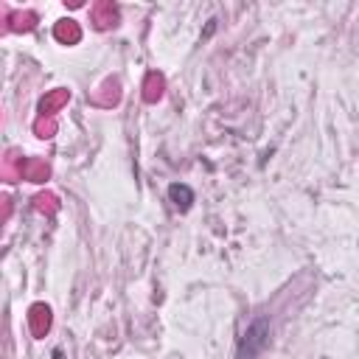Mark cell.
<instances>
[{
    "label": "cell",
    "mask_w": 359,
    "mask_h": 359,
    "mask_svg": "<svg viewBox=\"0 0 359 359\" xmlns=\"http://www.w3.org/2000/svg\"><path fill=\"white\" fill-rule=\"evenodd\" d=\"M269 342V320L266 317H255L247 331L241 334L238 339V351H236V359H255Z\"/></svg>",
    "instance_id": "6da1fadb"
},
{
    "label": "cell",
    "mask_w": 359,
    "mask_h": 359,
    "mask_svg": "<svg viewBox=\"0 0 359 359\" xmlns=\"http://www.w3.org/2000/svg\"><path fill=\"white\" fill-rule=\"evenodd\" d=\"M168 199L174 202L177 210H188L191 202H194V191H191L185 182H171V185H168Z\"/></svg>",
    "instance_id": "7a4b0ae2"
}]
</instances>
